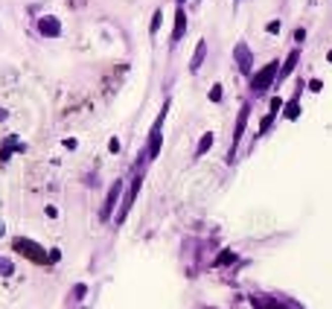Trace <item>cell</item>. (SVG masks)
<instances>
[{"label": "cell", "instance_id": "15", "mask_svg": "<svg viewBox=\"0 0 332 309\" xmlns=\"http://www.w3.org/2000/svg\"><path fill=\"white\" fill-rule=\"evenodd\" d=\"M207 99H210V102H222V99H225V85H222V82L210 85V91H207Z\"/></svg>", "mask_w": 332, "mask_h": 309}, {"label": "cell", "instance_id": "18", "mask_svg": "<svg viewBox=\"0 0 332 309\" xmlns=\"http://www.w3.org/2000/svg\"><path fill=\"white\" fill-rule=\"evenodd\" d=\"M160 24H163V9H157V12L152 15V24H149V35H157V29H160Z\"/></svg>", "mask_w": 332, "mask_h": 309}, {"label": "cell", "instance_id": "3", "mask_svg": "<svg viewBox=\"0 0 332 309\" xmlns=\"http://www.w3.org/2000/svg\"><path fill=\"white\" fill-rule=\"evenodd\" d=\"M12 248L18 251L21 257H26V260L38 262V265H50L47 248H44L41 242H35V239H29V237H12Z\"/></svg>", "mask_w": 332, "mask_h": 309}, {"label": "cell", "instance_id": "20", "mask_svg": "<svg viewBox=\"0 0 332 309\" xmlns=\"http://www.w3.org/2000/svg\"><path fill=\"white\" fill-rule=\"evenodd\" d=\"M306 91H312V94H320V91H323V82H320V79H309V82H306Z\"/></svg>", "mask_w": 332, "mask_h": 309}, {"label": "cell", "instance_id": "12", "mask_svg": "<svg viewBox=\"0 0 332 309\" xmlns=\"http://www.w3.org/2000/svg\"><path fill=\"white\" fill-rule=\"evenodd\" d=\"M204 59H207V41L198 38V44L192 50V61H190V73H198L204 67Z\"/></svg>", "mask_w": 332, "mask_h": 309}, {"label": "cell", "instance_id": "4", "mask_svg": "<svg viewBox=\"0 0 332 309\" xmlns=\"http://www.w3.org/2000/svg\"><path fill=\"white\" fill-rule=\"evenodd\" d=\"M140 187H143V167L134 172V178H131V190H126V192H122V199H119L117 213H114V225H122V222L129 219V213H131V207H134V199H137Z\"/></svg>", "mask_w": 332, "mask_h": 309}, {"label": "cell", "instance_id": "24", "mask_svg": "<svg viewBox=\"0 0 332 309\" xmlns=\"http://www.w3.org/2000/svg\"><path fill=\"white\" fill-rule=\"evenodd\" d=\"M108 149H111V152H114V154L119 152V140H117V137H111V143H108Z\"/></svg>", "mask_w": 332, "mask_h": 309}, {"label": "cell", "instance_id": "14", "mask_svg": "<svg viewBox=\"0 0 332 309\" xmlns=\"http://www.w3.org/2000/svg\"><path fill=\"white\" fill-rule=\"evenodd\" d=\"M280 111H283V99L274 94V96H271V102H268V114H265V117H268V120L274 123V120L280 117Z\"/></svg>", "mask_w": 332, "mask_h": 309}, {"label": "cell", "instance_id": "13", "mask_svg": "<svg viewBox=\"0 0 332 309\" xmlns=\"http://www.w3.org/2000/svg\"><path fill=\"white\" fill-rule=\"evenodd\" d=\"M213 143H216V134L213 131H204L201 140H198V146H195V158H204V154L213 149Z\"/></svg>", "mask_w": 332, "mask_h": 309}, {"label": "cell", "instance_id": "5", "mask_svg": "<svg viewBox=\"0 0 332 309\" xmlns=\"http://www.w3.org/2000/svg\"><path fill=\"white\" fill-rule=\"evenodd\" d=\"M122 192H126V181H122V178H117L111 187H108L105 202H102V213H99V219H102V222H111V219H114V213H117V204H119V199H122Z\"/></svg>", "mask_w": 332, "mask_h": 309}, {"label": "cell", "instance_id": "6", "mask_svg": "<svg viewBox=\"0 0 332 309\" xmlns=\"http://www.w3.org/2000/svg\"><path fill=\"white\" fill-rule=\"evenodd\" d=\"M248 120H251V102H245V105L239 108L236 123H233V140H230L227 161H233V158H236V149H239V143H242V134H245V129H248Z\"/></svg>", "mask_w": 332, "mask_h": 309}, {"label": "cell", "instance_id": "27", "mask_svg": "<svg viewBox=\"0 0 332 309\" xmlns=\"http://www.w3.org/2000/svg\"><path fill=\"white\" fill-rule=\"evenodd\" d=\"M0 237H6V225H3V219H0Z\"/></svg>", "mask_w": 332, "mask_h": 309}, {"label": "cell", "instance_id": "19", "mask_svg": "<svg viewBox=\"0 0 332 309\" xmlns=\"http://www.w3.org/2000/svg\"><path fill=\"white\" fill-rule=\"evenodd\" d=\"M233 260H236V254H233V251H222V254L216 257V265H230Z\"/></svg>", "mask_w": 332, "mask_h": 309}, {"label": "cell", "instance_id": "17", "mask_svg": "<svg viewBox=\"0 0 332 309\" xmlns=\"http://www.w3.org/2000/svg\"><path fill=\"white\" fill-rule=\"evenodd\" d=\"M12 274H15L12 257H0V277H12Z\"/></svg>", "mask_w": 332, "mask_h": 309}, {"label": "cell", "instance_id": "10", "mask_svg": "<svg viewBox=\"0 0 332 309\" xmlns=\"http://www.w3.org/2000/svg\"><path fill=\"white\" fill-rule=\"evenodd\" d=\"M187 35V9L184 6H175V21H172V38H169V47L175 50Z\"/></svg>", "mask_w": 332, "mask_h": 309}, {"label": "cell", "instance_id": "26", "mask_svg": "<svg viewBox=\"0 0 332 309\" xmlns=\"http://www.w3.org/2000/svg\"><path fill=\"white\" fill-rule=\"evenodd\" d=\"M3 120H9V108H0V123Z\"/></svg>", "mask_w": 332, "mask_h": 309}, {"label": "cell", "instance_id": "30", "mask_svg": "<svg viewBox=\"0 0 332 309\" xmlns=\"http://www.w3.org/2000/svg\"><path fill=\"white\" fill-rule=\"evenodd\" d=\"M236 6H239V0H233V9H236Z\"/></svg>", "mask_w": 332, "mask_h": 309}, {"label": "cell", "instance_id": "22", "mask_svg": "<svg viewBox=\"0 0 332 309\" xmlns=\"http://www.w3.org/2000/svg\"><path fill=\"white\" fill-rule=\"evenodd\" d=\"M64 149L76 152V149H79V140H76V137H67V140H64Z\"/></svg>", "mask_w": 332, "mask_h": 309}, {"label": "cell", "instance_id": "2", "mask_svg": "<svg viewBox=\"0 0 332 309\" xmlns=\"http://www.w3.org/2000/svg\"><path fill=\"white\" fill-rule=\"evenodd\" d=\"M169 108H172V96H166V99H163L160 114H157V120L152 123V131H149V137H146V152H143L146 161H154V158L160 154V146H163V123H166Z\"/></svg>", "mask_w": 332, "mask_h": 309}, {"label": "cell", "instance_id": "29", "mask_svg": "<svg viewBox=\"0 0 332 309\" xmlns=\"http://www.w3.org/2000/svg\"><path fill=\"white\" fill-rule=\"evenodd\" d=\"M175 3H178V6H184V3H187V0H175Z\"/></svg>", "mask_w": 332, "mask_h": 309}, {"label": "cell", "instance_id": "1", "mask_svg": "<svg viewBox=\"0 0 332 309\" xmlns=\"http://www.w3.org/2000/svg\"><path fill=\"white\" fill-rule=\"evenodd\" d=\"M277 70H280V59L268 61V64H262V67H257V70L251 73V94L254 96H265L268 91H274L277 88Z\"/></svg>", "mask_w": 332, "mask_h": 309}, {"label": "cell", "instance_id": "23", "mask_svg": "<svg viewBox=\"0 0 332 309\" xmlns=\"http://www.w3.org/2000/svg\"><path fill=\"white\" fill-rule=\"evenodd\" d=\"M47 254H50V262H59V260H61V251H59V248L47 251Z\"/></svg>", "mask_w": 332, "mask_h": 309}, {"label": "cell", "instance_id": "7", "mask_svg": "<svg viewBox=\"0 0 332 309\" xmlns=\"http://www.w3.org/2000/svg\"><path fill=\"white\" fill-rule=\"evenodd\" d=\"M233 61H236V70L245 76V79H251V73L257 70L254 67V50L245 44V41H236V47H233Z\"/></svg>", "mask_w": 332, "mask_h": 309}, {"label": "cell", "instance_id": "16", "mask_svg": "<svg viewBox=\"0 0 332 309\" xmlns=\"http://www.w3.org/2000/svg\"><path fill=\"white\" fill-rule=\"evenodd\" d=\"M12 152H15V140L9 137V140L0 146V164H9V158H12Z\"/></svg>", "mask_w": 332, "mask_h": 309}, {"label": "cell", "instance_id": "21", "mask_svg": "<svg viewBox=\"0 0 332 309\" xmlns=\"http://www.w3.org/2000/svg\"><path fill=\"white\" fill-rule=\"evenodd\" d=\"M303 41H306V29H303V26H297V29H295V44L300 47Z\"/></svg>", "mask_w": 332, "mask_h": 309}, {"label": "cell", "instance_id": "11", "mask_svg": "<svg viewBox=\"0 0 332 309\" xmlns=\"http://www.w3.org/2000/svg\"><path fill=\"white\" fill-rule=\"evenodd\" d=\"M297 64H300V47L288 50V56L280 61V70H277V88H280V82H285V79L297 70Z\"/></svg>", "mask_w": 332, "mask_h": 309}, {"label": "cell", "instance_id": "8", "mask_svg": "<svg viewBox=\"0 0 332 309\" xmlns=\"http://www.w3.org/2000/svg\"><path fill=\"white\" fill-rule=\"evenodd\" d=\"M35 32L41 38H61V21L59 15H41L35 21Z\"/></svg>", "mask_w": 332, "mask_h": 309}, {"label": "cell", "instance_id": "28", "mask_svg": "<svg viewBox=\"0 0 332 309\" xmlns=\"http://www.w3.org/2000/svg\"><path fill=\"white\" fill-rule=\"evenodd\" d=\"M326 61H329V64H332V50H329V53H326Z\"/></svg>", "mask_w": 332, "mask_h": 309}, {"label": "cell", "instance_id": "25", "mask_svg": "<svg viewBox=\"0 0 332 309\" xmlns=\"http://www.w3.org/2000/svg\"><path fill=\"white\" fill-rule=\"evenodd\" d=\"M268 32H271V35H277V32H280V21H271V24H268Z\"/></svg>", "mask_w": 332, "mask_h": 309}, {"label": "cell", "instance_id": "9", "mask_svg": "<svg viewBox=\"0 0 332 309\" xmlns=\"http://www.w3.org/2000/svg\"><path fill=\"white\" fill-rule=\"evenodd\" d=\"M303 88H306V82H297V88H295V94H292V99L288 102H283V111H280V117L283 120H288V123H297L300 120V94H303Z\"/></svg>", "mask_w": 332, "mask_h": 309}]
</instances>
